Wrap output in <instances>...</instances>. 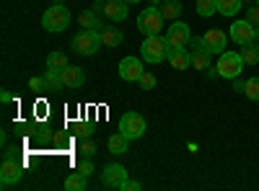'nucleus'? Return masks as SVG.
<instances>
[{
    "label": "nucleus",
    "instance_id": "1",
    "mask_svg": "<svg viewBox=\"0 0 259 191\" xmlns=\"http://www.w3.org/2000/svg\"><path fill=\"white\" fill-rule=\"evenodd\" d=\"M101 44H104V41H101V31H96V29H83V31H78V34L73 36V41H70L73 52L80 54V57L96 54Z\"/></svg>",
    "mask_w": 259,
    "mask_h": 191
},
{
    "label": "nucleus",
    "instance_id": "2",
    "mask_svg": "<svg viewBox=\"0 0 259 191\" xmlns=\"http://www.w3.org/2000/svg\"><path fill=\"white\" fill-rule=\"evenodd\" d=\"M168 41H166V36H161V34H156V36H145V41H143V47H140V57L145 59V62H150V65H158V62H163L166 57H168Z\"/></svg>",
    "mask_w": 259,
    "mask_h": 191
},
{
    "label": "nucleus",
    "instance_id": "3",
    "mask_svg": "<svg viewBox=\"0 0 259 191\" xmlns=\"http://www.w3.org/2000/svg\"><path fill=\"white\" fill-rule=\"evenodd\" d=\"M41 26H45L47 31L52 34H60L70 26V11L65 8L62 3H55L52 8L45 11V16H41Z\"/></svg>",
    "mask_w": 259,
    "mask_h": 191
},
{
    "label": "nucleus",
    "instance_id": "4",
    "mask_svg": "<svg viewBox=\"0 0 259 191\" xmlns=\"http://www.w3.org/2000/svg\"><path fill=\"white\" fill-rule=\"evenodd\" d=\"M161 29H163V16H161L158 6H150V8L140 11V16H138V31L140 34L156 36V34H161Z\"/></svg>",
    "mask_w": 259,
    "mask_h": 191
},
{
    "label": "nucleus",
    "instance_id": "5",
    "mask_svg": "<svg viewBox=\"0 0 259 191\" xmlns=\"http://www.w3.org/2000/svg\"><path fill=\"white\" fill-rule=\"evenodd\" d=\"M215 70H218L221 78L226 80H233V78H239L241 70H244V59H241V52H223L221 59H218V65H215Z\"/></svg>",
    "mask_w": 259,
    "mask_h": 191
},
{
    "label": "nucleus",
    "instance_id": "6",
    "mask_svg": "<svg viewBox=\"0 0 259 191\" xmlns=\"http://www.w3.org/2000/svg\"><path fill=\"white\" fill-rule=\"evenodd\" d=\"M119 132L127 140H140L145 135V119L138 111H124L119 119Z\"/></svg>",
    "mask_w": 259,
    "mask_h": 191
},
{
    "label": "nucleus",
    "instance_id": "7",
    "mask_svg": "<svg viewBox=\"0 0 259 191\" xmlns=\"http://www.w3.org/2000/svg\"><path fill=\"white\" fill-rule=\"evenodd\" d=\"M127 171L119 165V163H109V165H104V171H101V183L106 188H119L124 191V183H127Z\"/></svg>",
    "mask_w": 259,
    "mask_h": 191
},
{
    "label": "nucleus",
    "instance_id": "8",
    "mask_svg": "<svg viewBox=\"0 0 259 191\" xmlns=\"http://www.w3.org/2000/svg\"><path fill=\"white\" fill-rule=\"evenodd\" d=\"M228 36H231V39H233L239 47L251 44V41L256 39V26H254V24H249L246 18H241V21H233L231 29H228Z\"/></svg>",
    "mask_w": 259,
    "mask_h": 191
},
{
    "label": "nucleus",
    "instance_id": "9",
    "mask_svg": "<svg viewBox=\"0 0 259 191\" xmlns=\"http://www.w3.org/2000/svg\"><path fill=\"white\" fill-rule=\"evenodd\" d=\"M24 176V165H21L16 158H3V165H0V186L8 188V186H16Z\"/></svg>",
    "mask_w": 259,
    "mask_h": 191
},
{
    "label": "nucleus",
    "instance_id": "10",
    "mask_svg": "<svg viewBox=\"0 0 259 191\" xmlns=\"http://www.w3.org/2000/svg\"><path fill=\"white\" fill-rule=\"evenodd\" d=\"M163 36L168 41V47H189V41H192V31L184 21H174V24L166 29Z\"/></svg>",
    "mask_w": 259,
    "mask_h": 191
},
{
    "label": "nucleus",
    "instance_id": "11",
    "mask_svg": "<svg viewBox=\"0 0 259 191\" xmlns=\"http://www.w3.org/2000/svg\"><path fill=\"white\" fill-rule=\"evenodd\" d=\"M202 41H205V49L210 54H223L226 52V44H228V34L221 31V29H207L202 34Z\"/></svg>",
    "mask_w": 259,
    "mask_h": 191
},
{
    "label": "nucleus",
    "instance_id": "12",
    "mask_svg": "<svg viewBox=\"0 0 259 191\" xmlns=\"http://www.w3.org/2000/svg\"><path fill=\"white\" fill-rule=\"evenodd\" d=\"M143 73H145V70H143V65H140L138 57H124V59L119 62V78L127 80V83H138Z\"/></svg>",
    "mask_w": 259,
    "mask_h": 191
},
{
    "label": "nucleus",
    "instance_id": "13",
    "mask_svg": "<svg viewBox=\"0 0 259 191\" xmlns=\"http://www.w3.org/2000/svg\"><path fill=\"white\" fill-rule=\"evenodd\" d=\"M166 62H168L174 70H187V68L192 65V52H189L187 47H171Z\"/></svg>",
    "mask_w": 259,
    "mask_h": 191
},
{
    "label": "nucleus",
    "instance_id": "14",
    "mask_svg": "<svg viewBox=\"0 0 259 191\" xmlns=\"http://www.w3.org/2000/svg\"><path fill=\"white\" fill-rule=\"evenodd\" d=\"M62 83H65V88H70V91H78L83 83H85V73L75 65H68V68H62Z\"/></svg>",
    "mask_w": 259,
    "mask_h": 191
},
{
    "label": "nucleus",
    "instance_id": "15",
    "mask_svg": "<svg viewBox=\"0 0 259 191\" xmlns=\"http://www.w3.org/2000/svg\"><path fill=\"white\" fill-rule=\"evenodd\" d=\"M104 16L109 21H124L130 16V3H124V0H106L104 3Z\"/></svg>",
    "mask_w": 259,
    "mask_h": 191
},
{
    "label": "nucleus",
    "instance_id": "16",
    "mask_svg": "<svg viewBox=\"0 0 259 191\" xmlns=\"http://www.w3.org/2000/svg\"><path fill=\"white\" fill-rule=\"evenodd\" d=\"M78 24L83 26V29H104V18H101V13H96L94 8H89V11H83L80 16H78Z\"/></svg>",
    "mask_w": 259,
    "mask_h": 191
},
{
    "label": "nucleus",
    "instance_id": "17",
    "mask_svg": "<svg viewBox=\"0 0 259 191\" xmlns=\"http://www.w3.org/2000/svg\"><path fill=\"white\" fill-rule=\"evenodd\" d=\"M106 147H109L112 155H124V153L130 150V140H127L122 132H117V135H112L109 140H106Z\"/></svg>",
    "mask_w": 259,
    "mask_h": 191
},
{
    "label": "nucleus",
    "instance_id": "18",
    "mask_svg": "<svg viewBox=\"0 0 259 191\" xmlns=\"http://www.w3.org/2000/svg\"><path fill=\"white\" fill-rule=\"evenodd\" d=\"M161 16H163V21H177L179 16H182V3H179V0H163V3H161Z\"/></svg>",
    "mask_w": 259,
    "mask_h": 191
},
{
    "label": "nucleus",
    "instance_id": "19",
    "mask_svg": "<svg viewBox=\"0 0 259 191\" xmlns=\"http://www.w3.org/2000/svg\"><path fill=\"white\" fill-rule=\"evenodd\" d=\"M101 41H104L106 47H119L122 41H124V34L119 29H114V26H104L101 29Z\"/></svg>",
    "mask_w": 259,
    "mask_h": 191
},
{
    "label": "nucleus",
    "instance_id": "20",
    "mask_svg": "<svg viewBox=\"0 0 259 191\" xmlns=\"http://www.w3.org/2000/svg\"><path fill=\"white\" fill-rule=\"evenodd\" d=\"M241 59H244V65H259V41L241 47Z\"/></svg>",
    "mask_w": 259,
    "mask_h": 191
},
{
    "label": "nucleus",
    "instance_id": "21",
    "mask_svg": "<svg viewBox=\"0 0 259 191\" xmlns=\"http://www.w3.org/2000/svg\"><path fill=\"white\" fill-rule=\"evenodd\" d=\"M192 68L194 70H210V52L207 49H192Z\"/></svg>",
    "mask_w": 259,
    "mask_h": 191
},
{
    "label": "nucleus",
    "instance_id": "22",
    "mask_svg": "<svg viewBox=\"0 0 259 191\" xmlns=\"http://www.w3.org/2000/svg\"><path fill=\"white\" fill-rule=\"evenodd\" d=\"M65 188L68 191H83V188H89V178L75 171V173H70L68 178H65Z\"/></svg>",
    "mask_w": 259,
    "mask_h": 191
},
{
    "label": "nucleus",
    "instance_id": "23",
    "mask_svg": "<svg viewBox=\"0 0 259 191\" xmlns=\"http://www.w3.org/2000/svg\"><path fill=\"white\" fill-rule=\"evenodd\" d=\"M45 83H47V91L55 93V91H62L65 83H62V73L60 70H47L45 73Z\"/></svg>",
    "mask_w": 259,
    "mask_h": 191
},
{
    "label": "nucleus",
    "instance_id": "24",
    "mask_svg": "<svg viewBox=\"0 0 259 191\" xmlns=\"http://www.w3.org/2000/svg\"><path fill=\"white\" fill-rule=\"evenodd\" d=\"M218 13V0H197V16L200 18H210Z\"/></svg>",
    "mask_w": 259,
    "mask_h": 191
},
{
    "label": "nucleus",
    "instance_id": "25",
    "mask_svg": "<svg viewBox=\"0 0 259 191\" xmlns=\"http://www.w3.org/2000/svg\"><path fill=\"white\" fill-rule=\"evenodd\" d=\"M62 68H68L65 52H50L47 54V70H62Z\"/></svg>",
    "mask_w": 259,
    "mask_h": 191
},
{
    "label": "nucleus",
    "instance_id": "26",
    "mask_svg": "<svg viewBox=\"0 0 259 191\" xmlns=\"http://www.w3.org/2000/svg\"><path fill=\"white\" fill-rule=\"evenodd\" d=\"M241 11V0H218V13L221 16H236Z\"/></svg>",
    "mask_w": 259,
    "mask_h": 191
},
{
    "label": "nucleus",
    "instance_id": "27",
    "mask_svg": "<svg viewBox=\"0 0 259 191\" xmlns=\"http://www.w3.org/2000/svg\"><path fill=\"white\" fill-rule=\"evenodd\" d=\"M244 96H246L249 101H259V75H254V78H249V80H246Z\"/></svg>",
    "mask_w": 259,
    "mask_h": 191
},
{
    "label": "nucleus",
    "instance_id": "28",
    "mask_svg": "<svg viewBox=\"0 0 259 191\" xmlns=\"http://www.w3.org/2000/svg\"><path fill=\"white\" fill-rule=\"evenodd\" d=\"M138 83H140L143 91H153V88H156V75H153V73H143Z\"/></svg>",
    "mask_w": 259,
    "mask_h": 191
},
{
    "label": "nucleus",
    "instance_id": "29",
    "mask_svg": "<svg viewBox=\"0 0 259 191\" xmlns=\"http://www.w3.org/2000/svg\"><path fill=\"white\" fill-rule=\"evenodd\" d=\"M78 173H83L85 178H89V176H94V173H96V168H94L91 158H83V160L78 163Z\"/></svg>",
    "mask_w": 259,
    "mask_h": 191
},
{
    "label": "nucleus",
    "instance_id": "30",
    "mask_svg": "<svg viewBox=\"0 0 259 191\" xmlns=\"http://www.w3.org/2000/svg\"><path fill=\"white\" fill-rule=\"evenodd\" d=\"M80 155H83V158H94V155H96V145H94L91 140H83V145H80Z\"/></svg>",
    "mask_w": 259,
    "mask_h": 191
},
{
    "label": "nucleus",
    "instance_id": "31",
    "mask_svg": "<svg viewBox=\"0 0 259 191\" xmlns=\"http://www.w3.org/2000/svg\"><path fill=\"white\" fill-rule=\"evenodd\" d=\"M244 18L249 21V24H254V26H259V6H254V8H249Z\"/></svg>",
    "mask_w": 259,
    "mask_h": 191
},
{
    "label": "nucleus",
    "instance_id": "32",
    "mask_svg": "<svg viewBox=\"0 0 259 191\" xmlns=\"http://www.w3.org/2000/svg\"><path fill=\"white\" fill-rule=\"evenodd\" d=\"M29 88L31 91H47V83H45V78H31L29 80Z\"/></svg>",
    "mask_w": 259,
    "mask_h": 191
},
{
    "label": "nucleus",
    "instance_id": "33",
    "mask_svg": "<svg viewBox=\"0 0 259 191\" xmlns=\"http://www.w3.org/2000/svg\"><path fill=\"white\" fill-rule=\"evenodd\" d=\"M244 88H246V80L233 78V91H236V93H244Z\"/></svg>",
    "mask_w": 259,
    "mask_h": 191
},
{
    "label": "nucleus",
    "instance_id": "34",
    "mask_svg": "<svg viewBox=\"0 0 259 191\" xmlns=\"http://www.w3.org/2000/svg\"><path fill=\"white\" fill-rule=\"evenodd\" d=\"M89 135H91V126H89V124H80V126H78V137H83V140H85Z\"/></svg>",
    "mask_w": 259,
    "mask_h": 191
},
{
    "label": "nucleus",
    "instance_id": "35",
    "mask_svg": "<svg viewBox=\"0 0 259 191\" xmlns=\"http://www.w3.org/2000/svg\"><path fill=\"white\" fill-rule=\"evenodd\" d=\"M124 191H140V183L138 181H127L124 183Z\"/></svg>",
    "mask_w": 259,
    "mask_h": 191
},
{
    "label": "nucleus",
    "instance_id": "36",
    "mask_svg": "<svg viewBox=\"0 0 259 191\" xmlns=\"http://www.w3.org/2000/svg\"><path fill=\"white\" fill-rule=\"evenodd\" d=\"M91 8H94V11H96V13H104V3H101V0H96V3H94V6H91Z\"/></svg>",
    "mask_w": 259,
    "mask_h": 191
},
{
    "label": "nucleus",
    "instance_id": "37",
    "mask_svg": "<svg viewBox=\"0 0 259 191\" xmlns=\"http://www.w3.org/2000/svg\"><path fill=\"white\" fill-rule=\"evenodd\" d=\"M3 158H16V147H8V150L3 153Z\"/></svg>",
    "mask_w": 259,
    "mask_h": 191
},
{
    "label": "nucleus",
    "instance_id": "38",
    "mask_svg": "<svg viewBox=\"0 0 259 191\" xmlns=\"http://www.w3.org/2000/svg\"><path fill=\"white\" fill-rule=\"evenodd\" d=\"M148 3H150V6H161V3H163V0H148Z\"/></svg>",
    "mask_w": 259,
    "mask_h": 191
},
{
    "label": "nucleus",
    "instance_id": "39",
    "mask_svg": "<svg viewBox=\"0 0 259 191\" xmlns=\"http://www.w3.org/2000/svg\"><path fill=\"white\" fill-rule=\"evenodd\" d=\"M124 3H130V6H135V3H140V0H124Z\"/></svg>",
    "mask_w": 259,
    "mask_h": 191
},
{
    "label": "nucleus",
    "instance_id": "40",
    "mask_svg": "<svg viewBox=\"0 0 259 191\" xmlns=\"http://www.w3.org/2000/svg\"><path fill=\"white\" fill-rule=\"evenodd\" d=\"M254 41H259V26H256V39H254Z\"/></svg>",
    "mask_w": 259,
    "mask_h": 191
},
{
    "label": "nucleus",
    "instance_id": "41",
    "mask_svg": "<svg viewBox=\"0 0 259 191\" xmlns=\"http://www.w3.org/2000/svg\"><path fill=\"white\" fill-rule=\"evenodd\" d=\"M55 3H62V0H55Z\"/></svg>",
    "mask_w": 259,
    "mask_h": 191
},
{
    "label": "nucleus",
    "instance_id": "42",
    "mask_svg": "<svg viewBox=\"0 0 259 191\" xmlns=\"http://www.w3.org/2000/svg\"><path fill=\"white\" fill-rule=\"evenodd\" d=\"M256 6H259V0H256Z\"/></svg>",
    "mask_w": 259,
    "mask_h": 191
}]
</instances>
